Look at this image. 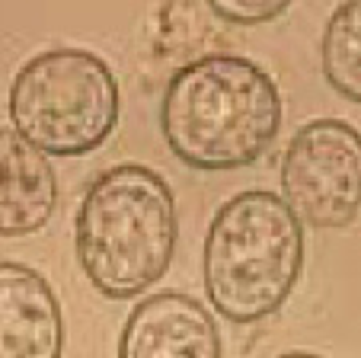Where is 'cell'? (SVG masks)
<instances>
[{
  "label": "cell",
  "mask_w": 361,
  "mask_h": 358,
  "mask_svg": "<svg viewBox=\"0 0 361 358\" xmlns=\"http://www.w3.org/2000/svg\"><path fill=\"white\" fill-rule=\"evenodd\" d=\"M285 119L281 93L266 68L231 52L183 64L160 100V131L195 169H240L275 144Z\"/></svg>",
  "instance_id": "1"
},
{
  "label": "cell",
  "mask_w": 361,
  "mask_h": 358,
  "mask_svg": "<svg viewBox=\"0 0 361 358\" xmlns=\"http://www.w3.org/2000/svg\"><path fill=\"white\" fill-rule=\"evenodd\" d=\"M179 240L176 196L157 169L118 163L90 183L77 211L83 275L112 301L147 291L170 269Z\"/></svg>",
  "instance_id": "2"
},
{
  "label": "cell",
  "mask_w": 361,
  "mask_h": 358,
  "mask_svg": "<svg viewBox=\"0 0 361 358\" xmlns=\"http://www.w3.org/2000/svg\"><path fill=\"white\" fill-rule=\"evenodd\" d=\"M304 269V224L281 196L246 189L214 211L204 237V291L231 323L266 320Z\"/></svg>",
  "instance_id": "3"
},
{
  "label": "cell",
  "mask_w": 361,
  "mask_h": 358,
  "mask_svg": "<svg viewBox=\"0 0 361 358\" xmlns=\"http://www.w3.org/2000/svg\"><path fill=\"white\" fill-rule=\"evenodd\" d=\"M13 129L39 150L83 157L102 148L118 125V80L87 48L32 54L10 83Z\"/></svg>",
  "instance_id": "4"
},
{
  "label": "cell",
  "mask_w": 361,
  "mask_h": 358,
  "mask_svg": "<svg viewBox=\"0 0 361 358\" xmlns=\"http://www.w3.org/2000/svg\"><path fill=\"white\" fill-rule=\"evenodd\" d=\"M281 198L300 224L348 227L361 215V131L342 119H314L281 157Z\"/></svg>",
  "instance_id": "5"
},
{
  "label": "cell",
  "mask_w": 361,
  "mask_h": 358,
  "mask_svg": "<svg viewBox=\"0 0 361 358\" xmlns=\"http://www.w3.org/2000/svg\"><path fill=\"white\" fill-rule=\"evenodd\" d=\"M118 358H221V333L202 301L183 291H157L131 307Z\"/></svg>",
  "instance_id": "6"
},
{
  "label": "cell",
  "mask_w": 361,
  "mask_h": 358,
  "mask_svg": "<svg viewBox=\"0 0 361 358\" xmlns=\"http://www.w3.org/2000/svg\"><path fill=\"white\" fill-rule=\"evenodd\" d=\"M64 314L55 288L23 263H0V358H61Z\"/></svg>",
  "instance_id": "7"
},
{
  "label": "cell",
  "mask_w": 361,
  "mask_h": 358,
  "mask_svg": "<svg viewBox=\"0 0 361 358\" xmlns=\"http://www.w3.org/2000/svg\"><path fill=\"white\" fill-rule=\"evenodd\" d=\"M58 208V176L45 150L0 125V237L39 234Z\"/></svg>",
  "instance_id": "8"
},
{
  "label": "cell",
  "mask_w": 361,
  "mask_h": 358,
  "mask_svg": "<svg viewBox=\"0 0 361 358\" xmlns=\"http://www.w3.org/2000/svg\"><path fill=\"white\" fill-rule=\"evenodd\" d=\"M320 61L329 87L345 100L361 102V0L333 10L323 29Z\"/></svg>",
  "instance_id": "9"
},
{
  "label": "cell",
  "mask_w": 361,
  "mask_h": 358,
  "mask_svg": "<svg viewBox=\"0 0 361 358\" xmlns=\"http://www.w3.org/2000/svg\"><path fill=\"white\" fill-rule=\"evenodd\" d=\"M212 13L237 26H259L288 13V4L285 0H214Z\"/></svg>",
  "instance_id": "10"
},
{
  "label": "cell",
  "mask_w": 361,
  "mask_h": 358,
  "mask_svg": "<svg viewBox=\"0 0 361 358\" xmlns=\"http://www.w3.org/2000/svg\"><path fill=\"white\" fill-rule=\"evenodd\" d=\"M279 358H323V355H317V352H285Z\"/></svg>",
  "instance_id": "11"
}]
</instances>
